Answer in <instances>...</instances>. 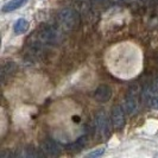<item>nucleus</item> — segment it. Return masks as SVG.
Masks as SVG:
<instances>
[{
  "mask_svg": "<svg viewBox=\"0 0 158 158\" xmlns=\"http://www.w3.org/2000/svg\"><path fill=\"white\" fill-rule=\"evenodd\" d=\"M27 1H29V0H11V1L6 2V4L1 7V11H2L4 13L13 12V11H16V10H18V8L23 7Z\"/></svg>",
  "mask_w": 158,
  "mask_h": 158,
  "instance_id": "obj_3",
  "label": "nucleus"
},
{
  "mask_svg": "<svg viewBox=\"0 0 158 158\" xmlns=\"http://www.w3.org/2000/svg\"><path fill=\"white\" fill-rule=\"evenodd\" d=\"M105 151H106V148H105V146H101V148H99V149H95V150H93L92 152H89L87 155V157L88 158L101 157L103 153H105Z\"/></svg>",
  "mask_w": 158,
  "mask_h": 158,
  "instance_id": "obj_6",
  "label": "nucleus"
},
{
  "mask_svg": "<svg viewBox=\"0 0 158 158\" xmlns=\"http://www.w3.org/2000/svg\"><path fill=\"white\" fill-rule=\"evenodd\" d=\"M94 98L98 102H108L112 98V88L107 85H101L96 88L94 93Z\"/></svg>",
  "mask_w": 158,
  "mask_h": 158,
  "instance_id": "obj_1",
  "label": "nucleus"
},
{
  "mask_svg": "<svg viewBox=\"0 0 158 158\" xmlns=\"http://www.w3.org/2000/svg\"><path fill=\"white\" fill-rule=\"evenodd\" d=\"M156 157H158V153H157V155H156Z\"/></svg>",
  "mask_w": 158,
  "mask_h": 158,
  "instance_id": "obj_8",
  "label": "nucleus"
},
{
  "mask_svg": "<svg viewBox=\"0 0 158 158\" xmlns=\"http://www.w3.org/2000/svg\"><path fill=\"white\" fill-rule=\"evenodd\" d=\"M112 124L115 130H121L125 125V117L121 106H114L112 111Z\"/></svg>",
  "mask_w": 158,
  "mask_h": 158,
  "instance_id": "obj_2",
  "label": "nucleus"
},
{
  "mask_svg": "<svg viewBox=\"0 0 158 158\" xmlns=\"http://www.w3.org/2000/svg\"><path fill=\"white\" fill-rule=\"evenodd\" d=\"M96 126L99 128V131L105 135V132H108V121H107V115L105 113H99L96 115Z\"/></svg>",
  "mask_w": 158,
  "mask_h": 158,
  "instance_id": "obj_4",
  "label": "nucleus"
},
{
  "mask_svg": "<svg viewBox=\"0 0 158 158\" xmlns=\"http://www.w3.org/2000/svg\"><path fill=\"white\" fill-rule=\"evenodd\" d=\"M151 106H152L155 110H158V96H156V98H153V99H152Z\"/></svg>",
  "mask_w": 158,
  "mask_h": 158,
  "instance_id": "obj_7",
  "label": "nucleus"
},
{
  "mask_svg": "<svg viewBox=\"0 0 158 158\" xmlns=\"http://www.w3.org/2000/svg\"><path fill=\"white\" fill-rule=\"evenodd\" d=\"M29 30V22L24 18H19L13 25V31L16 35H23Z\"/></svg>",
  "mask_w": 158,
  "mask_h": 158,
  "instance_id": "obj_5",
  "label": "nucleus"
}]
</instances>
